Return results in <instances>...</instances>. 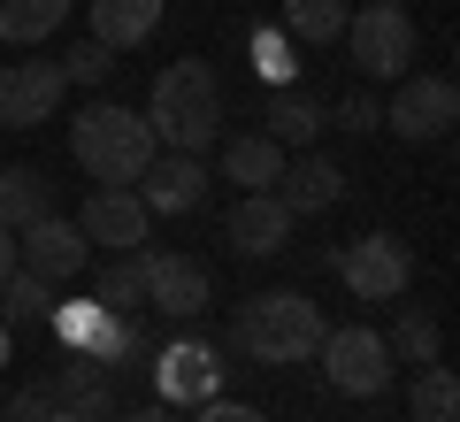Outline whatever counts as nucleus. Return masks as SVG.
<instances>
[{
	"instance_id": "f3484780",
	"label": "nucleus",
	"mask_w": 460,
	"mask_h": 422,
	"mask_svg": "<svg viewBox=\"0 0 460 422\" xmlns=\"http://www.w3.org/2000/svg\"><path fill=\"white\" fill-rule=\"evenodd\" d=\"M47 400H54V407H84V415H115V376L100 369L93 354H77V346H69L62 369L47 376Z\"/></svg>"
},
{
	"instance_id": "0eeeda50",
	"label": "nucleus",
	"mask_w": 460,
	"mask_h": 422,
	"mask_svg": "<svg viewBox=\"0 0 460 422\" xmlns=\"http://www.w3.org/2000/svg\"><path fill=\"white\" fill-rule=\"evenodd\" d=\"M154 391H162V407H208L215 391H223V354H215L208 338H169V346H154Z\"/></svg>"
},
{
	"instance_id": "c85d7f7f",
	"label": "nucleus",
	"mask_w": 460,
	"mask_h": 422,
	"mask_svg": "<svg viewBox=\"0 0 460 422\" xmlns=\"http://www.w3.org/2000/svg\"><path fill=\"white\" fill-rule=\"evenodd\" d=\"M330 123L353 130V139H361V130H384V100H376V93H345L338 108H330Z\"/></svg>"
},
{
	"instance_id": "dca6fc26",
	"label": "nucleus",
	"mask_w": 460,
	"mask_h": 422,
	"mask_svg": "<svg viewBox=\"0 0 460 422\" xmlns=\"http://www.w3.org/2000/svg\"><path fill=\"white\" fill-rule=\"evenodd\" d=\"M84 23H93V39L108 54H123L162 31V0H84Z\"/></svg>"
},
{
	"instance_id": "4468645a",
	"label": "nucleus",
	"mask_w": 460,
	"mask_h": 422,
	"mask_svg": "<svg viewBox=\"0 0 460 422\" xmlns=\"http://www.w3.org/2000/svg\"><path fill=\"white\" fill-rule=\"evenodd\" d=\"M223 246H238L246 261H269L292 246V208H284L277 193H246L238 208L223 215Z\"/></svg>"
},
{
	"instance_id": "5701e85b",
	"label": "nucleus",
	"mask_w": 460,
	"mask_h": 422,
	"mask_svg": "<svg viewBox=\"0 0 460 422\" xmlns=\"http://www.w3.org/2000/svg\"><path fill=\"white\" fill-rule=\"evenodd\" d=\"M47 315H54V284L47 276H31V269L0 276V323L8 330H31V323H47Z\"/></svg>"
},
{
	"instance_id": "2f4dec72",
	"label": "nucleus",
	"mask_w": 460,
	"mask_h": 422,
	"mask_svg": "<svg viewBox=\"0 0 460 422\" xmlns=\"http://www.w3.org/2000/svg\"><path fill=\"white\" fill-rule=\"evenodd\" d=\"M199 422H269L261 407H246V400H223V391H215L208 407H199Z\"/></svg>"
},
{
	"instance_id": "f257e3e1",
	"label": "nucleus",
	"mask_w": 460,
	"mask_h": 422,
	"mask_svg": "<svg viewBox=\"0 0 460 422\" xmlns=\"http://www.w3.org/2000/svg\"><path fill=\"white\" fill-rule=\"evenodd\" d=\"M146 130H154L162 154H208L223 139V85H215V69L208 62H169L154 77Z\"/></svg>"
},
{
	"instance_id": "423d86ee",
	"label": "nucleus",
	"mask_w": 460,
	"mask_h": 422,
	"mask_svg": "<svg viewBox=\"0 0 460 422\" xmlns=\"http://www.w3.org/2000/svg\"><path fill=\"white\" fill-rule=\"evenodd\" d=\"M338 276H345V292H353V300L384 308V300H407L414 261H407V246H399L392 230H368V238H353V246L338 254Z\"/></svg>"
},
{
	"instance_id": "f8f14e48",
	"label": "nucleus",
	"mask_w": 460,
	"mask_h": 422,
	"mask_svg": "<svg viewBox=\"0 0 460 422\" xmlns=\"http://www.w3.org/2000/svg\"><path fill=\"white\" fill-rule=\"evenodd\" d=\"M16 254H23V269L31 276H47V284H69V276H84V261H93V246H84V230L77 223H62V215H39V223H23L16 230Z\"/></svg>"
},
{
	"instance_id": "cd10ccee",
	"label": "nucleus",
	"mask_w": 460,
	"mask_h": 422,
	"mask_svg": "<svg viewBox=\"0 0 460 422\" xmlns=\"http://www.w3.org/2000/svg\"><path fill=\"white\" fill-rule=\"evenodd\" d=\"M108 69H115V54L100 47V39H84V47L62 54V77H69V85H108Z\"/></svg>"
},
{
	"instance_id": "f03ea898",
	"label": "nucleus",
	"mask_w": 460,
	"mask_h": 422,
	"mask_svg": "<svg viewBox=\"0 0 460 422\" xmlns=\"http://www.w3.org/2000/svg\"><path fill=\"white\" fill-rule=\"evenodd\" d=\"M323 308H314L307 292H253L246 308L230 315V346L246 361H261V369H299V361H314V346H323Z\"/></svg>"
},
{
	"instance_id": "2eb2a0df",
	"label": "nucleus",
	"mask_w": 460,
	"mask_h": 422,
	"mask_svg": "<svg viewBox=\"0 0 460 422\" xmlns=\"http://www.w3.org/2000/svg\"><path fill=\"white\" fill-rule=\"evenodd\" d=\"M277 200L292 208V223H299V215H323V208H338V200H345V169L323 162V154H299V162H284Z\"/></svg>"
},
{
	"instance_id": "412c9836",
	"label": "nucleus",
	"mask_w": 460,
	"mask_h": 422,
	"mask_svg": "<svg viewBox=\"0 0 460 422\" xmlns=\"http://www.w3.org/2000/svg\"><path fill=\"white\" fill-rule=\"evenodd\" d=\"M353 16V0H284L277 8V31L284 39H307V47H330Z\"/></svg>"
},
{
	"instance_id": "b1692460",
	"label": "nucleus",
	"mask_w": 460,
	"mask_h": 422,
	"mask_svg": "<svg viewBox=\"0 0 460 422\" xmlns=\"http://www.w3.org/2000/svg\"><path fill=\"white\" fill-rule=\"evenodd\" d=\"M384 354H392V361H407V369H429V361L445 354L438 315H429V308H399V323H392V338H384Z\"/></svg>"
},
{
	"instance_id": "a211bd4d",
	"label": "nucleus",
	"mask_w": 460,
	"mask_h": 422,
	"mask_svg": "<svg viewBox=\"0 0 460 422\" xmlns=\"http://www.w3.org/2000/svg\"><path fill=\"white\" fill-rule=\"evenodd\" d=\"M261 130L277 139V147H307V139H323V130H330V108H323L314 93L277 85V93H269V108H261Z\"/></svg>"
},
{
	"instance_id": "f704fd0d",
	"label": "nucleus",
	"mask_w": 460,
	"mask_h": 422,
	"mask_svg": "<svg viewBox=\"0 0 460 422\" xmlns=\"http://www.w3.org/2000/svg\"><path fill=\"white\" fill-rule=\"evenodd\" d=\"M123 422H177V415H169V407H131Z\"/></svg>"
},
{
	"instance_id": "6e6552de",
	"label": "nucleus",
	"mask_w": 460,
	"mask_h": 422,
	"mask_svg": "<svg viewBox=\"0 0 460 422\" xmlns=\"http://www.w3.org/2000/svg\"><path fill=\"white\" fill-rule=\"evenodd\" d=\"M62 62H0V130H39L62 108Z\"/></svg>"
},
{
	"instance_id": "20e7f679",
	"label": "nucleus",
	"mask_w": 460,
	"mask_h": 422,
	"mask_svg": "<svg viewBox=\"0 0 460 422\" xmlns=\"http://www.w3.org/2000/svg\"><path fill=\"white\" fill-rule=\"evenodd\" d=\"M338 39H353V69H361V77H407L414 69V16L399 8V0L353 8Z\"/></svg>"
},
{
	"instance_id": "a878e982",
	"label": "nucleus",
	"mask_w": 460,
	"mask_h": 422,
	"mask_svg": "<svg viewBox=\"0 0 460 422\" xmlns=\"http://www.w3.org/2000/svg\"><path fill=\"white\" fill-rule=\"evenodd\" d=\"M414 422H460V384H453L445 361L414 369Z\"/></svg>"
},
{
	"instance_id": "bb28decb",
	"label": "nucleus",
	"mask_w": 460,
	"mask_h": 422,
	"mask_svg": "<svg viewBox=\"0 0 460 422\" xmlns=\"http://www.w3.org/2000/svg\"><path fill=\"white\" fill-rule=\"evenodd\" d=\"M100 315H108L100 300H54V315H47V323H54V338H62V346H84V338L100 330Z\"/></svg>"
},
{
	"instance_id": "ddd939ff",
	"label": "nucleus",
	"mask_w": 460,
	"mask_h": 422,
	"mask_svg": "<svg viewBox=\"0 0 460 422\" xmlns=\"http://www.w3.org/2000/svg\"><path fill=\"white\" fill-rule=\"evenodd\" d=\"M138 200H146V215H192L208 200V162L199 154H154L138 169Z\"/></svg>"
},
{
	"instance_id": "9b49d317",
	"label": "nucleus",
	"mask_w": 460,
	"mask_h": 422,
	"mask_svg": "<svg viewBox=\"0 0 460 422\" xmlns=\"http://www.w3.org/2000/svg\"><path fill=\"white\" fill-rule=\"evenodd\" d=\"M146 200L131 193V184H93L84 193V208H77V230H84V246H115V254H131V246H146Z\"/></svg>"
},
{
	"instance_id": "39448f33",
	"label": "nucleus",
	"mask_w": 460,
	"mask_h": 422,
	"mask_svg": "<svg viewBox=\"0 0 460 422\" xmlns=\"http://www.w3.org/2000/svg\"><path fill=\"white\" fill-rule=\"evenodd\" d=\"M314 361H323L330 391H345V400H376L384 384H392V354H384V330H323V346H314Z\"/></svg>"
},
{
	"instance_id": "7ed1b4c3",
	"label": "nucleus",
	"mask_w": 460,
	"mask_h": 422,
	"mask_svg": "<svg viewBox=\"0 0 460 422\" xmlns=\"http://www.w3.org/2000/svg\"><path fill=\"white\" fill-rule=\"evenodd\" d=\"M69 154L93 184H138V169L154 162V130L138 108H115V100H93V108L69 123Z\"/></svg>"
},
{
	"instance_id": "9d476101",
	"label": "nucleus",
	"mask_w": 460,
	"mask_h": 422,
	"mask_svg": "<svg viewBox=\"0 0 460 422\" xmlns=\"http://www.w3.org/2000/svg\"><path fill=\"white\" fill-rule=\"evenodd\" d=\"M460 123V93L453 77H407L392 93V108H384V130H399V139H445V130Z\"/></svg>"
},
{
	"instance_id": "4be33fe9",
	"label": "nucleus",
	"mask_w": 460,
	"mask_h": 422,
	"mask_svg": "<svg viewBox=\"0 0 460 422\" xmlns=\"http://www.w3.org/2000/svg\"><path fill=\"white\" fill-rule=\"evenodd\" d=\"M100 308L115 315H146V246H131V254H115L108 269H100Z\"/></svg>"
},
{
	"instance_id": "1a4fd4ad",
	"label": "nucleus",
	"mask_w": 460,
	"mask_h": 422,
	"mask_svg": "<svg viewBox=\"0 0 460 422\" xmlns=\"http://www.w3.org/2000/svg\"><path fill=\"white\" fill-rule=\"evenodd\" d=\"M146 308L169 315V323H199L215 308V284L192 254H154L146 246Z\"/></svg>"
},
{
	"instance_id": "aec40b11",
	"label": "nucleus",
	"mask_w": 460,
	"mask_h": 422,
	"mask_svg": "<svg viewBox=\"0 0 460 422\" xmlns=\"http://www.w3.org/2000/svg\"><path fill=\"white\" fill-rule=\"evenodd\" d=\"M69 8L77 0H0V39L8 47H39V39H54L69 23Z\"/></svg>"
},
{
	"instance_id": "c756f323",
	"label": "nucleus",
	"mask_w": 460,
	"mask_h": 422,
	"mask_svg": "<svg viewBox=\"0 0 460 422\" xmlns=\"http://www.w3.org/2000/svg\"><path fill=\"white\" fill-rule=\"evenodd\" d=\"M253 69H261L269 85H292V62H284V31H261V39H253Z\"/></svg>"
},
{
	"instance_id": "72a5a7b5",
	"label": "nucleus",
	"mask_w": 460,
	"mask_h": 422,
	"mask_svg": "<svg viewBox=\"0 0 460 422\" xmlns=\"http://www.w3.org/2000/svg\"><path fill=\"white\" fill-rule=\"evenodd\" d=\"M47 422H108V415H84V407H47Z\"/></svg>"
},
{
	"instance_id": "6ab92c4d",
	"label": "nucleus",
	"mask_w": 460,
	"mask_h": 422,
	"mask_svg": "<svg viewBox=\"0 0 460 422\" xmlns=\"http://www.w3.org/2000/svg\"><path fill=\"white\" fill-rule=\"evenodd\" d=\"M223 177H230V184H246V193H277V177H284V147L269 139V130H246V139H230V147H223Z\"/></svg>"
},
{
	"instance_id": "473e14b6",
	"label": "nucleus",
	"mask_w": 460,
	"mask_h": 422,
	"mask_svg": "<svg viewBox=\"0 0 460 422\" xmlns=\"http://www.w3.org/2000/svg\"><path fill=\"white\" fill-rule=\"evenodd\" d=\"M23 269V254H16V230H0V276H16Z\"/></svg>"
},
{
	"instance_id": "c9c22d12",
	"label": "nucleus",
	"mask_w": 460,
	"mask_h": 422,
	"mask_svg": "<svg viewBox=\"0 0 460 422\" xmlns=\"http://www.w3.org/2000/svg\"><path fill=\"white\" fill-rule=\"evenodd\" d=\"M8 354H16V330H8V323H0V369H8Z\"/></svg>"
},
{
	"instance_id": "393cba45",
	"label": "nucleus",
	"mask_w": 460,
	"mask_h": 422,
	"mask_svg": "<svg viewBox=\"0 0 460 422\" xmlns=\"http://www.w3.org/2000/svg\"><path fill=\"white\" fill-rule=\"evenodd\" d=\"M47 177H39V169H0V230H23V223H39V215H47Z\"/></svg>"
},
{
	"instance_id": "7c9ffc66",
	"label": "nucleus",
	"mask_w": 460,
	"mask_h": 422,
	"mask_svg": "<svg viewBox=\"0 0 460 422\" xmlns=\"http://www.w3.org/2000/svg\"><path fill=\"white\" fill-rule=\"evenodd\" d=\"M47 384H23V391H8V422H47Z\"/></svg>"
}]
</instances>
